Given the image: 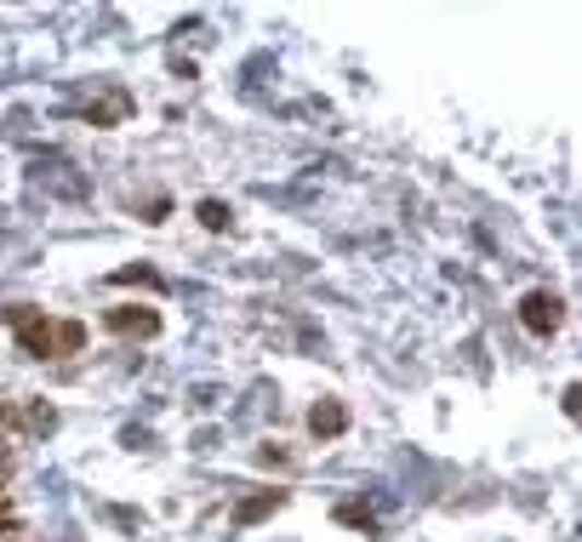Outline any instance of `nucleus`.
<instances>
[{
  "instance_id": "1",
  "label": "nucleus",
  "mask_w": 582,
  "mask_h": 542,
  "mask_svg": "<svg viewBox=\"0 0 582 542\" xmlns=\"http://www.w3.org/2000/svg\"><path fill=\"white\" fill-rule=\"evenodd\" d=\"M0 326L17 332V349L29 360H69L86 349V326L81 320H46L35 303H7L0 309Z\"/></svg>"
},
{
  "instance_id": "2",
  "label": "nucleus",
  "mask_w": 582,
  "mask_h": 542,
  "mask_svg": "<svg viewBox=\"0 0 582 542\" xmlns=\"http://www.w3.org/2000/svg\"><path fill=\"white\" fill-rule=\"evenodd\" d=\"M560 320H566V303L554 298V291H525V298H520V326L531 337H554V332H560Z\"/></svg>"
},
{
  "instance_id": "3",
  "label": "nucleus",
  "mask_w": 582,
  "mask_h": 542,
  "mask_svg": "<svg viewBox=\"0 0 582 542\" xmlns=\"http://www.w3.org/2000/svg\"><path fill=\"white\" fill-rule=\"evenodd\" d=\"M109 332L120 337H161V309H109Z\"/></svg>"
},
{
  "instance_id": "4",
  "label": "nucleus",
  "mask_w": 582,
  "mask_h": 542,
  "mask_svg": "<svg viewBox=\"0 0 582 542\" xmlns=\"http://www.w3.org/2000/svg\"><path fill=\"white\" fill-rule=\"evenodd\" d=\"M309 434H314V439L348 434V406H343V400H320V406L309 411Z\"/></svg>"
},
{
  "instance_id": "5",
  "label": "nucleus",
  "mask_w": 582,
  "mask_h": 542,
  "mask_svg": "<svg viewBox=\"0 0 582 542\" xmlns=\"http://www.w3.org/2000/svg\"><path fill=\"white\" fill-rule=\"evenodd\" d=\"M281 508H286V491H258V497H246L235 508V526H258V520H269V514H281Z\"/></svg>"
},
{
  "instance_id": "6",
  "label": "nucleus",
  "mask_w": 582,
  "mask_h": 542,
  "mask_svg": "<svg viewBox=\"0 0 582 542\" xmlns=\"http://www.w3.org/2000/svg\"><path fill=\"white\" fill-rule=\"evenodd\" d=\"M86 115H92V127H120V120L132 115V97L109 92V97H97V104H86Z\"/></svg>"
},
{
  "instance_id": "7",
  "label": "nucleus",
  "mask_w": 582,
  "mask_h": 542,
  "mask_svg": "<svg viewBox=\"0 0 582 542\" xmlns=\"http://www.w3.org/2000/svg\"><path fill=\"white\" fill-rule=\"evenodd\" d=\"M17 429L40 439V434H52V429H58V411L46 406V400H29V406H17Z\"/></svg>"
},
{
  "instance_id": "8",
  "label": "nucleus",
  "mask_w": 582,
  "mask_h": 542,
  "mask_svg": "<svg viewBox=\"0 0 582 542\" xmlns=\"http://www.w3.org/2000/svg\"><path fill=\"white\" fill-rule=\"evenodd\" d=\"M109 280H115V286H143V291H166V280L155 275V268H143V263H138V268H115Z\"/></svg>"
},
{
  "instance_id": "9",
  "label": "nucleus",
  "mask_w": 582,
  "mask_h": 542,
  "mask_svg": "<svg viewBox=\"0 0 582 542\" xmlns=\"http://www.w3.org/2000/svg\"><path fill=\"white\" fill-rule=\"evenodd\" d=\"M337 526H354V531H377V514L366 508V503H337Z\"/></svg>"
},
{
  "instance_id": "10",
  "label": "nucleus",
  "mask_w": 582,
  "mask_h": 542,
  "mask_svg": "<svg viewBox=\"0 0 582 542\" xmlns=\"http://www.w3.org/2000/svg\"><path fill=\"white\" fill-rule=\"evenodd\" d=\"M194 217H200V224H206L212 234H223V229H229V217H235V212L223 206V201H200V206H194Z\"/></svg>"
},
{
  "instance_id": "11",
  "label": "nucleus",
  "mask_w": 582,
  "mask_h": 542,
  "mask_svg": "<svg viewBox=\"0 0 582 542\" xmlns=\"http://www.w3.org/2000/svg\"><path fill=\"white\" fill-rule=\"evenodd\" d=\"M0 531H17V514H12V503L0 497Z\"/></svg>"
},
{
  "instance_id": "12",
  "label": "nucleus",
  "mask_w": 582,
  "mask_h": 542,
  "mask_svg": "<svg viewBox=\"0 0 582 542\" xmlns=\"http://www.w3.org/2000/svg\"><path fill=\"white\" fill-rule=\"evenodd\" d=\"M7 480H12V457H0V497H7Z\"/></svg>"
}]
</instances>
